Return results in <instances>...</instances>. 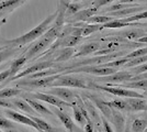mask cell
<instances>
[{"mask_svg": "<svg viewBox=\"0 0 147 132\" xmlns=\"http://www.w3.org/2000/svg\"><path fill=\"white\" fill-rule=\"evenodd\" d=\"M56 17H57V11L54 13H52V14H49V16H47L40 24L36 25L35 28H33L31 31L26 32L24 34L18 37V38L9 40L8 43L14 44V45H20V46H21V45H25V44L31 43V42H34L35 40H37L40 37H42L44 33L49 30L51 24L54 23Z\"/></svg>", "mask_w": 147, "mask_h": 132, "instance_id": "1", "label": "cell"}, {"mask_svg": "<svg viewBox=\"0 0 147 132\" xmlns=\"http://www.w3.org/2000/svg\"><path fill=\"white\" fill-rule=\"evenodd\" d=\"M61 29H63V26H57L55 24L53 25L52 28H49L42 37H40V38L37 39V41H35L34 43L31 45L25 57L29 60L31 57L35 56L38 53H41L45 49H47L49 45L59 37Z\"/></svg>", "mask_w": 147, "mask_h": 132, "instance_id": "2", "label": "cell"}, {"mask_svg": "<svg viewBox=\"0 0 147 132\" xmlns=\"http://www.w3.org/2000/svg\"><path fill=\"white\" fill-rule=\"evenodd\" d=\"M93 87L99 90H102L109 94L115 95L119 97H125V98H132V97H136V98H144V96L138 93H136L135 90L132 89H127V88H123L120 86H103V85H98V84H93Z\"/></svg>", "mask_w": 147, "mask_h": 132, "instance_id": "3", "label": "cell"}, {"mask_svg": "<svg viewBox=\"0 0 147 132\" xmlns=\"http://www.w3.org/2000/svg\"><path fill=\"white\" fill-rule=\"evenodd\" d=\"M51 87H68V88H89L86 82L81 78L74 76H64L61 74L57 79L52 83Z\"/></svg>", "mask_w": 147, "mask_h": 132, "instance_id": "4", "label": "cell"}, {"mask_svg": "<svg viewBox=\"0 0 147 132\" xmlns=\"http://www.w3.org/2000/svg\"><path fill=\"white\" fill-rule=\"evenodd\" d=\"M132 77L133 76L131 75L129 72H126V70L117 72V70L115 73L110 74V75L99 76L96 81L98 83H102V84L107 85V86H114L117 84H122V83L129 82Z\"/></svg>", "mask_w": 147, "mask_h": 132, "instance_id": "5", "label": "cell"}, {"mask_svg": "<svg viewBox=\"0 0 147 132\" xmlns=\"http://www.w3.org/2000/svg\"><path fill=\"white\" fill-rule=\"evenodd\" d=\"M61 73L55 74V75L46 76V77H40V78H33V79H29V78H24L23 81H19L17 85L19 86H29V87H51L52 83L55 79H57Z\"/></svg>", "mask_w": 147, "mask_h": 132, "instance_id": "6", "label": "cell"}, {"mask_svg": "<svg viewBox=\"0 0 147 132\" xmlns=\"http://www.w3.org/2000/svg\"><path fill=\"white\" fill-rule=\"evenodd\" d=\"M30 97L33 98V99H36V100L40 101H44V102H47L49 105L54 106V107H57L63 110L64 107H71V104L70 102H67V101L61 100V98L56 97L54 95L47 94V93H35V94H30Z\"/></svg>", "mask_w": 147, "mask_h": 132, "instance_id": "7", "label": "cell"}, {"mask_svg": "<svg viewBox=\"0 0 147 132\" xmlns=\"http://www.w3.org/2000/svg\"><path fill=\"white\" fill-rule=\"evenodd\" d=\"M46 93L51 95H54L56 97L61 98V100L67 101V102H70V104H73L74 101H75V98L77 96V94L75 91H73L71 89H69L68 87H52Z\"/></svg>", "mask_w": 147, "mask_h": 132, "instance_id": "8", "label": "cell"}, {"mask_svg": "<svg viewBox=\"0 0 147 132\" xmlns=\"http://www.w3.org/2000/svg\"><path fill=\"white\" fill-rule=\"evenodd\" d=\"M52 66H53V62H49V61L40 62V63L34 64V65H32V66H30V67L25 68L24 70H22L19 75H14L13 77H11V78L9 79V82H11V81H16V79L21 78V77H25V76L31 75V74H34V73H36V72L43 70V69L49 68V67H52Z\"/></svg>", "mask_w": 147, "mask_h": 132, "instance_id": "9", "label": "cell"}, {"mask_svg": "<svg viewBox=\"0 0 147 132\" xmlns=\"http://www.w3.org/2000/svg\"><path fill=\"white\" fill-rule=\"evenodd\" d=\"M5 113L6 116L9 117V119H11L14 122H19V123H23V125H26V126H30L32 128H35L36 130L40 131V128L37 127V125L31 119L30 117H26L24 114H21V113L17 112L14 110H5Z\"/></svg>", "mask_w": 147, "mask_h": 132, "instance_id": "10", "label": "cell"}, {"mask_svg": "<svg viewBox=\"0 0 147 132\" xmlns=\"http://www.w3.org/2000/svg\"><path fill=\"white\" fill-rule=\"evenodd\" d=\"M84 104H85V106H86V109L87 111H88V114H89V117H90V119H92V123H93V127H96L97 129H98V131L101 130V128H102V121H101V117H100V114H99L98 110L94 108V106L91 104V101L90 99H86V100L84 101Z\"/></svg>", "mask_w": 147, "mask_h": 132, "instance_id": "11", "label": "cell"}, {"mask_svg": "<svg viewBox=\"0 0 147 132\" xmlns=\"http://www.w3.org/2000/svg\"><path fill=\"white\" fill-rule=\"evenodd\" d=\"M89 99L94 102V105H96L97 108L102 112V114L104 116L105 119H109V120L112 119V109H113V108L111 107L109 102L100 99L97 96H91V97H89Z\"/></svg>", "mask_w": 147, "mask_h": 132, "instance_id": "12", "label": "cell"}, {"mask_svg": "<svg viewBox=\"0 0 147 132\" xmlns=\"http://www.w3.org/2000/svg\"><path fill=\"white\" fill-rule=\"evenodd\" d=\"M144 7H126V8H123V9H119V10H114V11H110L108 13V16H111L113 18H126L132 16L133 13H137L144 11Z\"/></svg>", "mask_w": 147, "mask_h": 132, "instance_id": "13", "label": "cell"}, {"mask_svg": "<svg viewBox=\"0 0 147 132\" xmlns=\"http://www.w3.org/2000/svg\"><path fill=\"white\" fill-rule=\"evenodd\" d=\"M98 8L94 7H90V8H86V9H81L77 13H75L74 16H71L69 18V22H77V21H82L85 22L88 18H90L92 16H94L96 13L98 12Z\"/></svg>", "mask_w": 147, "mask_h": 132, "instance_id": "14", "label": "cell"}, {"mask_svg": "<svg viewBox=\"0 0 147 132\" xmlns=\"http://www.w3.org/2000/svg\"><path fill=\"white\" fill-rule=\"evenodd\" d=\"M100 47H101V45H100V42H98V41H93V42H90V43H86L80 46L79 49H78V52L74 54V57L87 56V55L93 54L94 52L100 50Z\"/></svg>", "mask_w": 147, "mask_h": 132, "instance_id": "15", "label": "cell"}, {"mask_svg": "<svg viewBox=\"0 0 147 132\" xmlns=\"http://www.w3.org/2000/svg\"><path fill=\"white\" fill-rule=\"evenodd\" d=\"M28 0H1L0 1V12H11L16 8L22 6Z\"/></svg>", "mask_w": 147, "mask_h": 132, "instance_id": "16", "label": "cell"}, {"mask_svg": "<svg viewBox=\"0 0 147 132\" xmlns=\"http://www.w3.org/2000/svg\"><path fill=\"white\" fill-rule=\"evenodd\" d=\"M126 102L129 105V109L133 110V111H142V110H146L147 109V100L145 98L132 97V98H127Z\"/></svg>", "mask_w": 147, "mask_h": 132, "instance_id": "17", "label": "cell"}, {"mask_svg": "<svg viewBox=\"0 0 147 132\" xmlns=\"http://www.w3.org/2000/svg\"><path fill=\"white\" fill-rule=\"evenodd\" d=\"M111 121L113 122V125L115 127L117 132H123L124 127H125V119H124L122 113L115 108L112 109V119H111Z\"/></svg>", "mask_w": 147, "mask_h": 132, "instance_id": "18", "label": "cell"}, {"mask_svg": "<svg viewBox=\"0 0 147 132\" xmlns=\"http://www.w3.org/2000/svg\"><path fill=\"white\" fill-rule=\"evenodd\" d=\"M54 113H55L56 116L58 117V119L61 121V123L65 126V128L67 129L69 132H74L75 131V125H74L73 120L70 119V117L66 114L65 112H63L61 111V109H55L54 110Z\"/></svg>", "mask_w": 147, "mask_h": 132, "instance_id": "19", "label": "cell"}, {"mask_svg": "<svg viewBox=\"0 0 147 132\" xmlns=\"http://www.w3.org/2000/svg\"><path fill=\"white\" fill-rule=\"evenodd\" d=\"M25 101H26L36 112L41 113V114H49V116H53V114H54L53 111H51L49 108H46L44 105H42V104L38 102V101L33 100V99H31L29 97H25Z\"/></svg>", "mask_w": 147, "mask_h": 132, "instance_id": "20", "label": "cell"}, {"mask_svg": "<svg viewBox=\"0 0 147 132\" xmlns=\"http://www.w3.org/2000/svg\"><path fill=\"white\" fill-rule=\"evenodd\" d=\"M147 32H145L143 29H134V30H129V31H125V32H121L119 35L122 37L124 39H127L129 41H137L140 38L146 35Z\"/></svg>", "mask_w": 147, "mask_h": 132, "instance_id": "21", "label": "cell"}, {"mask_svg": "<svg viewBox=\"0 0 147 132\" xmlns=\"http://www.w3.org/2000/svg\"><path fill=\"white\" fill-rule=\"evenodd\" d=\"M11 101H12V104L16 106V108H17L18 110H21V111H23V112L29 113L31 116H35V114H36V111L31 107L26 101L23 100V99H18V98H17V99H13V100H11Z\"/></svg>", "mask_w": 147, "mask_h": 132, "instance_id": "22", "label": "cell"}, {"mask_svg": "<svg viewBox=\"0 0 147 132\" xmlns=\"http://www.w3.org/2000/svg\"><path fill=\"white\" fill-rule=\"evenodd\" d=\"M26 61H28V58H26L24 55V56L18 57L17 60H14L12 63H11V65H10V72H11L12 77L14 75H17V73L24 66V64L26 63ZM10 78H11V77H10Z\"/></svg>", "mask_w": 147, "mask_h": 132, "instance_id": "23", "label": "cell"}, {"mask_svg": "<svg viewBox=\"0 0 147 132\" xmlns=\"http://www.w3.org/2000/svg\"><path fill=\"white\" fill-rule=\"evenodd\" d=\"M103 29L104 28H109V29H121V28H125V26H129L131 22H124L122 19H113L103 23Z\"/></svg>", "mask_w": 147, "mask_h": 132, "instance_id": "24", "label": "cell"}, {"mask_svg": "<svg viewBox=\"0 0 147 132\" xmlns=\"http://www.w3.org/2000/svg\"><path fill=\"white\" fill-rule=\"evenodd\" d=\"M114 18L111 17V16H108V14H102V16H92L90 18L85 21L87 23H97V24H103L105 22H109L111 20H113Z\"/></svg>", "mask_w": 147, "mask_h": 132, "instance_id": "25", "label": "cell"}, {"mask_svg": "<svg viewBox=\"0 0 147 132\" xmlns=\"http://www.w3.org/2000/svg\"><path fill=\"white\" fill-rule=\"evenodd\" d=\"M31 119L33 120L35 123L37 125V127L40 128V130H42V131H46V132H55V130H54V128L51 126V125H49L46 121H44V120L40 119V118H37V117H35V116H29Z\"/></svg>", "mask_w": 147, "mask_h": 132, "instance_id": "26", "label": "cell"}, {"mask_svg": "<svg viewBox=\"0 0 147 132\" xmlns=\"http://www.w3.org/2000/svg\"><path fill=\"white\" fill-rule=\"evenodd\" d=\"M75 50L74 47H64L63 50L61 51V53L58 54V56L56 58V62H64V61H67L70 57L74 56L75 54Z\"/></svg>", "mask_w": 147, "mask_h": 132, "instance_id": "27", "label": "cell"}, {"mask_svg": "<svg viewBox=\"0 0 147 132\" xmlns=\"http://www.w3.org/2000/svg\"><path fill=\"white\" fill-rule=\"evenodd\" d=\"M81 9H84V5L80 3L79 1H78V2H70V3L68 5L66 11H65V18L71 17V16H74L75 13H77L79 10H81Z\"/></svg>", "mask_w": 147, "mask_h": 132, "instance_id": "28", "label": "cell"}, {"mask_svg": "<svg viewBox=\"0 0 147 132\" xmlns=\"http://www.w3.org/2000/svg\"><path fill=\"white\" fill-rule=\"evenodd\" d=\"M71 108H73V110H74V118H75V120L79 123V126L81 127V128L85 127V125L87 123V120L85 119V117H84V114L81 113L80 109L76 106L75 102L71 104Z\"/></svg>", "mask_w": 147, "mask_h": 132, "instance_id": "29", "label": "cell"}, {"mask_svg": "<svg viewBox=\"0 0 147 132\" xmlns=\"http://www.w3.org/2000/svg\"><path fill=\"white\" fill-rule=\"evenodd\" d=\"M129 60L127 57H122V58H117V61H110V62H107V63L100 64L101 66L103 67H112V68H119V67H122L125 63H127Z\"/></svg>", "mask_w": 147, "mask_h": 132, "instance_id": "30", "label": "cell"}, {"mask_svg": "<svg viewBox=\"0 0 147 132\" xmlns=\"http://www.w3.org/2000/svg\"><path fill=\"white\" fill-rule=\"evenodd\" d=\"M20 93L22 91L18 88H5L0 90V98H10L13 96H18L20 95Z\"/></svg>", "mask_w": 147, "mask_h": 132, "instance_id": "31", "label": "cell"}, {"mask_svg": "<svg viewBox=\"0 0 147 132\" xmlns=\"http://www.w3.org/2000/svg\"><path fill=\"white\" fill-rule=\"evenodd\" d=\"M147 62V54L146 55H143V56H138V57H134V58H131L127 63H125L123 66L124 67H133V66H138L143 63H146Z\"/></svg>", "mask_w": 147, "mask_h": 132, "instance_id": "32", "label": "cell"}, {"mask_svg": "<svg viewBox=\"0 0 147 132\" xmlns=\"http://www.w3.org/2000/svg\"><path fill=\"white\" fill-rule=\"evenodd\" d=\"M143 19H147V10H144V11H141V12L132 14V16L126 17V18H122V20L124 22H134V21H140V20H143Z\"/></svg>", "mask_w": 147, "mask_h": 132, "instance_id": "33", "label": "cell"}, {"mask_svg": "<svg viewBox=\"0 0 147 132\" xmlns=\"http://www.w3.org/2000/svg\"><path fill=\"white\" fill-rule=\"evenodd\" d=\"M147 127V119H136L132 123V130L133 132H143Z\"/></svg>", "mask_w": 147, "mask_h": 132, "instance_id": "34", "label": "cell"}, {"mask_svg": "<svg viewBox=\"0 0 147 132\" xmlns=\"http://www.w3.org/2000/svg\"><path fill=\"white\" fill-rule=\"evenodd\" d=\"M16 52H17V49H13V47H6L5 50H0V64L8 60L9 57L13 56Z\"/></svg>", "mask_w": 147, "mask_h": 132, "instance_id": "35", "label": "cell"}, {"mask_svg": "<svg viewBox=\"0 0 147 132\" xmlns=\"http://www.w3.org/2000/svg\"><path fill=\"white\" fill-rule=\"evenodd\" d=\"M110 104V106L112 108H115V109H117V110H131L129 107V105H127V102H126V100H117V99H115V100H112L109 102Z\"/></svg>", "mask_w": 147, "mask_h": 132, "instance_id": "36", "label": "cell"}, {"mask_svg": "<svg viewBox=\"0 0 147 132\" xmlns=\"http://www.w3.org/2000/svg\"><path fill=\"white\" fill-rule=\"evenodd\" d=\"M17 125L13 122L12 120H8L3 117H0V129L5 130V129H16Z\"/></svg>", "mask_w": 147, "mask_h": 132, "instance_id": "37", "label": "cell"}, {"mask_svg": "<svg viewBox=\"0 0 147 132\" xmlns=\"http://www.w3.org/2000/svg\"><path fill=\"white\" fill-rule=\"evenodd\" d=\"M146 54H147V46L146 47H140V49H137V50L133 51V52H131L129 54H126L125 57H127L129 60H131V58L143 56V55H146Z\"/></svg>", "mask_w": 147, "mask_h": 132, "instance_id": "38", "label": "cell"}, {"mask_svg": "<svg viewBox=\"0 0 147 132\" xmlns=\"http://www.w3.org/2000/svg\"><path fill=\"white\" fill-rule=\"evenodd\" d=\"M0 107L8 108V109H11V110H18L16 106L12 104V101L6 100L5 98H0Z\"/></svg>", "mask_w": 147, "mask_h": 132, "instance_id": "39", "label": "cell"}, {"mask_svg": "<svg viewBox=\"0 0 147 132\" xmlns=\"http://www.w3.org/2000/svg\"><path fill=\"white\" fill-rule=\"evenodd\" d=\"M10 77H12L10 68L3 69L2 72H0V84H2L3 82H6L7 79H9Z\"/></svg>", "mask_w": 147, "mask_h": 132, "instance_id": "40", "label": "cell"}, {"mask_svg": "<svg viewBox=\"0 0 147 132\" xmlns=\"http://www.w3.org/2000/svg\"><path fill=\"white\" fill-rule=\"evenodd\" d=\"M114 0H93L92 1V7L94 8H100V7H103L105 5H109L111 2H113Z\"/></svg>", "mask_w": 147, "mask_h": 132, "instance_id": "41", "label": "cell"}, {"mask_svg": "<svg viewBox=\"0 0 147 132\" xmlns=\"http://www.w3.org/2000/svg\"><path fill=\"white\" fill-rule=\"evenodd\" d=\"M145 72H147V62L146 63L141 64V65H138V66H135V68H133V73H134V74H137V75L143 74V73H145Z\"/></svg>", "mask_w": 147, "mask_h": 132, "instance_id": "42", "label": "cell"}, {"mask_svg": "<svg viewBox=\"0 0 147 132\" xmlns=\"http://www.w3.org/2000/svg\"><path fill=\"white\" fill-rule=\"evenodd\" d=\"M101 121H102V129H103L104 132H114L113 129L111 128V126L109 125L108 120L105 119L104 117H101Z\"/></svg>", "mask_w": 147, "mask_h": 132, "instance_id": "43", "label": "cell"}, {"mask_svg": "<svg viewBox=\"0 0 147 132\" xmlns=\"http://www.w3.org/2000/svg\"><path fill=\"white\" fill-rule=\"evenodd\" d=\"M132 26H136V28H142L145 32H147V23H142V22H131Z\"/></svg>", "mask_w": 147, "mask_h": 132, "instance_id": "44", "label": "cell"}, {"mask_svg": "<svg viewBox=\"0 0 147 132\" xmlns=\"http://www.w3.org/2000/svg\"><path fill=\"white\" fill-rule=\"evenodd\" d=\"M84 129H85V132H94V127H93L92 122H87Z\"/></svg>", "mask_w": 147, "mask_h": 132, "instance_id": "45", "label": "cell"}, {"mask_svg": "<svg viewBox=\"0 0 147 132\" xmlns=\"http://www.w3.org/2000/svg\"><path fill=\"white\" fill-rule=\"evenodd\" d=\"M138 79H147V72L143 73V74H140V75L135 76V77H132L129 81H138Z\"/></svg>", "mask_w": 147, "mask_h": 132, "instance_id": "46", "label": "cell"}, {"mask_svg": "<svg viewBox=\"0 0 147 132\" xmlns=\"http://www.w3.org/2000/svg\"><path fill=\"white\" fill-rule=\"evenodd\" d=\"M137 42H138V43H147V34L138 39V40H137Z\"/></svg>", "mask_w": 147, "mask_h": 132, "instance_id": "47", "label": "cell"}, {"mask_svg": "<svg viewBox=\"0 0 147 132\" xmlns=\"http://www.w3.org/2000/svg\"><path fill=\"white\" fill-rule=\"evenodd\" d=\"M138 0H120L121 3H133V2H136Z\"/></svg>", "mask_w": 147, "mask_h": 132, "instance_id": "48", "label": "cell"}, {"mask_svg": "<svg viewBox=\"0 0 147 132\" xmlns=\"http://www.w3.org/2000/svg\"><path fill=\"white\" fill-rule=\"evenodd\" d=\"M131 127H129V125L126 122V126L124 127V130H123V132H131V129H129Z\"/></svg>", "mask_w": 147, "mask_h": 132, "instance_id": "49", "label": "cell"}, {"mask_svg": "<svg viewBox=\"0 0 147 132\" xmlns=\"http://www.w3.org/2000/svg\"><path fill=\"white\" fill-rule=\"evenodd\" d=\"M3 131L5 132H20V131H18L17 129H5Z\"/></svg>", "mask_w": 147, "mask_h": 132, "instance_id": "50", "label": "cell"}, {"mask_svg": "<svg viewBox=\"0 0 147 132\" xmlns=\"http://www.w3.org/2000/svg\"><path fill=\"white\" fill-rule=\"evenodd\" d=\"M6 68V66H5V65H2V66H0V72H2V70H3V69Z\"/></svg>", "mask_w": 147, "mask_h": 132, "instance_id": "51", "label": "cell"}, {"mask_svg": "<svg viewBox=\"0 0 147 132\" xmlns=\"http://www.w3.org/2000/svg\"><path fill=\"white\" fill-rule=\"evenodd\" d=\"M3 16H5V12H0V19H1Z\"/></svg>", "mask_w": 147, "mask_h": 132, "instance_id": "52", "label": "cell"}, {"mask_svg": "<svg viewBox=\"0 0 147 132\" xmlns=\"http://www.w3.org/2000/svg\"><path fill=\"white\" fill-rule=\"evenodd\" d=\"M73 2H78V1H80V0H71Z\"/></svg>", "mask_w": 147, "mask_h": 132, "instance_id": "53", "label": "cell"}, {"mask_svg": "<svg viewBox=\"0 0 147 132\" xmlns=\"http://www.w3.org/2000/svg\"><path fill=\"white\" fill-rule=\"evenodd\" d=\"M143 132H147V127L145 128V129H144V131H143Z\"/></svg>", "mask_w": 147, "mask_h": 132, "instance_id": "54", "label": "cell"}, {"mask_svg": "<svg viewBox=\"0 0 147 132\" xmlns=\"http://www.w3.org/2000/svg\"><path fill=\"white\" fill-rule=\"evenodd\" d=\"M145 93H146V95H147V89H145Z\"/></svg>", "mask_w": 147, "mask_h": 132, "instance_id": "55", "label": "cell"}, {"mask_svg": "<svg viewBox=\"0 0 147 132\" xmlns=\"http://www.w3.org/2000/svg\"><path fill=\"white\" fill-rule=\"evenodd\" d=\"M40 132H46V131H42V130H40Z\"/></svg>", "mask_w": 147, "mask_h": 132, "instance_id": "56", "label": "cell"}, {"mask_svg": "<svg viewBox=\"0 0 147 132\" xmlns=\"http://www.w3.org/2000/svg\"><path fill=\"white\" fill-rule=\"evenodd\" d=\"M141 1H147V0H141Z\"/></svg>", "mask_w": 147, "mask_h": 132, "instance_id": "57", "label": "cell"}, {"mask_svg": "<svg viewBox=\"0 0 147 132\" xmlns=\"http://www.w3.org/2000/svg\"><path fill=\"white\" fill-rule=\"evenodd\" d=\"M0 117H1V112H0Z\"/></svg>", "mask_w": 147, "mask_h": 132, "instance_id": "58", "label": "cell"}, {"mask_svg": "<svg viewBox=\"0 0 147 132\" xmlns=\"http://www.w3.org/2000/svg\"><path fill=\"white\" fill-rule=\"evenodd\" d=\"M23 132H28V131H23Z\"/></svg>", "mask_w": 147, "mask_h": 132, "instance_id": "59", "label": "cell"}, {"mask_svg": "<svg viewBox=\"0 0 147 132\" xmlns=\"http://www.w3.org/2000/svg\"><path fill=\"white\" fill-rule=\"evenodd\" d=\"M0 132H2V131H1V130H0Z\"/></svg>", "mask_w": 147, "mask_h": 132, "instance_id": "60", "label": "cell"}, {"mask_svg": "<svg viewBox=\"0 0 147 132\" xmlns=\"http://www.w3.org/2000/svg\"><path fill=\"white\" fill-rule=\"evenodd\" d=\"M0 50H2V49H0Z\"/></svg>", "mask_w": 147, "mask_h": 132, "instance_id": "61", "label": "cell"}]
</instances>
